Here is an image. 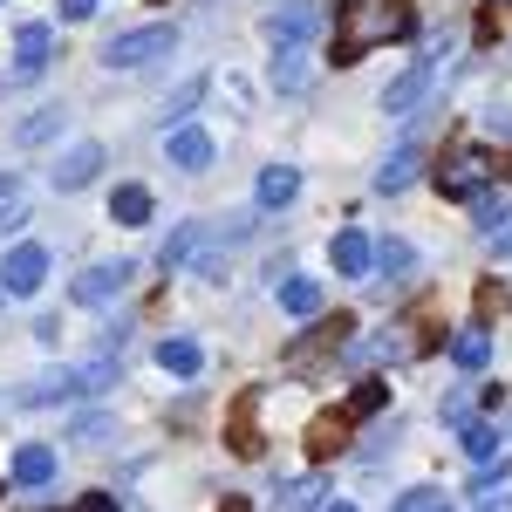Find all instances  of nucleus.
<instances>
[{
	"label": "nucleus",
	"mask_w": 512,
	"mask_h": 512,
	"mask_svg": "<svg viewBox=\"0 0 512 512\" xmlns=\"http://www.w3.org/2000/svg\"><path fill=\"white\" fill-rule=\"evenodd\" d=\"M410 35H417V7H410V0H342L328 62L349 69V62L369 55V48H390V41H410Z\"/></svg>",
	"instance_id": "nucleus-1"
},
{
	"label": "nucleus",
	"mask_w": 512,
	"mask_h": 512,
	"mask_svg": "<svg viewBox=\"0 0 512 512\" xmlns=\"http://www.w3.org/2000/svg\"><path fill=\"white\" fill-rule=\"evenodd\" d=\"M499 185H512V151L506 144H451L444 158H437V192L444 198H492Z\"/></svg>",
	"instance_id": "nucleus-2"
},
{
	"label": "nucleus",
	"mask_w": 512,
	"mask_h": 512,
	"mask_svg": "<svg viewBox=\"0 0 512 512\" xmlns=\"http://www.w3.org/2000/svg\"><path fill=\"white\" fill-rule=\"evenodd\" d=\"M171 48H178V28L158 21V28H130V35H117L110 48H103V62H110V69H144V62H164Z\"/></svg>",
	"instance_id": "nucleus-3"
},
{
	"label": "nucleus",
	"mask_w": 512,
	"mask_h": 512,
	"mask_svg": "<svg viewBox=\"0 0 512 512\" xmlns=\"http://www.w3.org/2000/svg\"><path fill=\"white\" fill-rule=\"evenodd\" d=\"M349 342V315H321L294 349H287V369H301V376H315L321 362H328V349H342Z\"/></svg>",
	"instance_id": "nucleus-4"
},
{
	"label": "nucleus",
	"mask_w": 512,
	"mask_h": 512,
	"mask_svg": "<svg viewBox=\"0 0 512 512\" xmlns=\"http://www.w3.org/2000/svg\"><path fill=\"white\" fill-rule=\"evenodd\" d=\"M130 280H137V267H130V260H103V267H82L69 294H76L82 308H103V301H117Z\"/></svg>",
	"instance_id": "nucleus-5"
},
{
	"label": "nucleus",
	"mask_w": 512,
	"mask_h": 512,
	"mask_svg": "<svg viewBox=\"0 0 512 512\" xmlns=\"http://www.w3.org/2000/svg\"><path fill=\"white\" fill-rule=\"evenodd\" d=\"M41 280H48V253H41L35 239L7 246V260H0V287H7V294H35Z\"/></svg>",
	"instance_id": "nucleus-6"
},
{
	"label": "nucleus",
	"mask_w": 512,
	"mask_h": 512,
	"mask_svg": "<svg viewBox=\"0 0 512 512\" xmlns=\"http://www.w3.org/2000/svg\"><path fill=\"white\" fill-rule=\"evenodd\" d=\"M349 437H355L349 403H342V410H321L315 424H308V458H321V465H328V458H342V451H349Z\"/></svg>",
	"instance_id": "nucleus-7"
},
{
	"label": "nucleus",
	"mask_w": 512,
	"mask_h": 512,
	"mask_svg": "<svg viewBox=\"0 0 512 512\" xmlns=\"http://www.w3.org/2000/svg\"><path fill=\"white\" fill-rule=\"evenodd\" d=\"M164 158L178 164V171H205V164H212V137H205L198 123H178V130L164 137Z\"/></svg>",
	"instance_id": "nucleus-8"
},
{
	"label": "nucleus",
	"mask_w": 512,
	"mask_h": 512,
	"mask_svg": "<svg viewBox=\"0 0 512 512\" xmlns=\"http://www.w3.org/2000/svg\"><path fill=\"white\" fill-rule=\"evenodd\" d=\"M431 82H437V48H431V55H424V62H417L403 82H390V89H383V110H417V103L431 96Z\"/></svg>",
	"instance_id": "nucleus-9"
},
{
	"label": "nucleus",
	"mask_w": 512,
	"mask_h": 512,
	"mask_svg": "<svg viewBox=\"0 0 512 512\" xmlns=\"http://www.w3.org/2000/svg\"><path fill=\"white\" fill-rule=\"evenodd\" d=\"M315 28H321V0H294V7H280V14H274V41H280V48H301Z\"/></svg>",
	"instance_id": "nucleus-10"
},
{
	"label": "nucleus",
	"mask_w": 512,
	"mask_h": 512,
	"mask_svg": "<svg viewBox=\"0 0 512 512\" xmlns=\"http://www.w3.org/2000/svg\"><path fill=\"white\" fill-rule=\"evenodd\" d=\"M96 171H103V144H76V151L55 158V185H62V192H82Z\"/></svg>",
	"instance_id": "nucleus-11"
},
{
	"label": "nucleus",
	"mask_w": 512,
	"mask_h": 512,
	"mask_svg": "<svg viewBox=\"0 0 512 512\" xmlns=\"http://www.w3.org/2000/svg\"><path fill=\"white\" fill-rule=\"evenodd\" d=\"M226 437H233L239 458H260V451H267V437H260V396H239V410H233V424H226Z\"/></svg>",
	"instance_id": "nucleus-12"
},
{
	"label": "nucleus",
	"mask_w": 512,
	"mask_h": 512,
	"mask_svg": "<svg viewBox=\"0 0 512 512\" xmlns=\"http://www.w3.org/2000/svg\"><path fill=\"white\" fill-rule=\"evenodd\" d=\"M294 192H301V171H294V164H267V171H260V185H253L260 212H280V205H294Z\"/></svg>",
	"instance_id": "nucleus-13"
},
{
	"label": "nucleus",
	"mask_w": 512,
	"mask_h": 512,
	"mask_svg": "<svg viewBox=\"0 0 512 512\" xmlns=\"http://www.w3.org/2000/svg\"><path fill=\"white\" fill-rule=\"evenodd\" d=\"M48 48H55L48 28H41V21H21V35H14V69H21V76H41V69H48Z\"/></svg>",
	"instance_id": "nucleus-14"
},
{
	"label": "nucleus",
	"mask_w": 512,
	"mask_h": 512,
	"mask_svg": "<svg viewBox=\"0 0 512 512\" xmlns=\"http://www.w3.org/2000/svg\"><path fill=\"white\" fill-rule=\"evenodd\" d=\"M369 267H376V239H369V233H355V226H349V233H335V274H369Z\"/></svg>",
	"instance_id": "nucleus-15"
},
{
	"label": "nucleus",
	"mask_w": 512,
	"mask_h": 512,
	"mask_svg": "<svg viewBox=\"0 0 512 512\" xmlns=\"http://www.w3.org/2000/svg\"><path fill=\"white\" fill-rule=\"evenodd\" d=\"M274 506L280 512H315V506H328V478H287V485H280L274 492Z\"/></svg>",
	"instance_id": "nucleus-16"
},
{
	"label": "nucleus",
	"mask_w": 512,
	"mask_h": 512,
	"mask_svg": "<svg viewBox=\"0 0 512 512\" xmlns=\"http://www.w3.org/2000/svg\"><path fill=\"white\" fill-rule=\"evenodd\" d=\"M62 396H76V369H48V376H35V383H21V403H28V410L62 403Z\"/></svg>",
	"instance_id": "nucleus-17"
},
{
	"label": "nucleus",
	"mask_w": 512,
	"mask_h": 512,
	"mask_svg": "<svg viewBox=\"0 0 512 512\" xmlns=\"http://www.w3.org/2000/svg\"><path fill=\"white\" fill-rule=\"evenodd\" d=\"M55 478V451L48 444H21L14 451V485H48Z\"/></svg>",
	"instance_id": "nucleus-18"
},
{
	"label": "nucleus",
	"mask_w": 512,
	"mask_h": 512,
	"mask_svg": "<svg viewBox=\"0 0 512 512\" xmlns=\"http://www.w3.org/2000/svg\"><path fill=\"white\" fill-rule=\"evenodd\" d=\"M110 219H117V226H144V219H151V192H144V185H117V192H110Z\"/></svg>",
	"instance_id": "nucleus-19"
},
{
	"label": "nucleus",
	"mask_w": 512,
	"mask_h": 512,
	"mask_svg": "<svg viewBox=\"0 0 512 512\" xmlns=\"http://www.w3.org/2000/svg\"><path fill=\"white\" fill-rule=\"evenodd\" d=\"M158 362L171 369V376H198V369H205V349L185 342V335H171V342H158Z\"/></svg>",
	"instance_id": "nucleus-20"
},
{
	"label": "nucleus",
	"mask_w": 512,
	"mask_h": 512,
	"mask_svg": "<svg viewBox=\"0 0 512 512\" xmlns=\"http://www.w3.org/2000/svg\"><path fill=\"white\" fill-rule=\"evenodd\" d=\"M117 376H123L117 355H96V362H82V369H76V396H103Z\"/></svg>",
	"instance_id": "nucleus-21"
},
{
	"label": "nucleus",
	"mask_w": 512,
	"mask_h": 512,
	"mask_svg": "<svg viewBox=\"0 0 512 512\" xmlns=\"http://www.w3.org/2000/svg\"><path fill=\"white\" fill-rule=\"evenodd\" d=\"M280 308H287V315H301V321L321 315V287H315V280H301V274L280 280Z\"/></svg>",
	"instance_id": "nucleus-22"
},
{
	"label": "nucleus",
	"mask_w": 512,
	"mask_h": 512,
	"mask_svg": "<svg viewBox=\"0 0 512 512\" xmlns=\"http://www.w3.org/2000/svg\"><path fill=\"white\" fill-rule=\"evenodd\" d=\"M417 164H424V151H417V144H403V151H396V158L383 164V178H376V192H403V185L417 178Z\"/></svg>",
	"instance_id": "nucleus-23"
},
{
	"label": "nucleus",
	"mask_w": 512,
	"mask_h": 512,
	"mask_svg": "<svg viewBox=\"0 0 512 512\" xmlns=\"http://www.w3.org/2000/svg\"><path fill=\"white\" fill-rule=\"evenodd\" d=\"M451 355H458V369H485V355H492V342H485V321H472V328L451 342Z\"/></svg>",
	"instance_id": "nucleus-24"
},
{
	"label": "nucleus",
	"mask_w": 512,
	"mask_h": 512,
	"mask_svg": "<svg viewBox=\"0 0 512 512\" xmlns=\"http://www.w3.org/2000/svg\"><path fill=\"white\" fill-rule=\"evenodd\" d=\"M383 403H390V390H383L376 376H362V383H355V396H349V417H355V424H362V417H376Z\"/></svg>",
	"instance_id": "nucleus-25"
},
{
	"label": "nucleus",
	"mask_w": 512,
	"mask_h": 512,
	"mask_svg": "<svg viewBox=\"0 0 512 512\" xmlns=\"http://www.w3.org/2000/svg\"><path fill=\"white\" fill-rule=\"evenodd\" d=\"M376 267H383V274H390V280H403V274H410V267H417V253H410L403 239H383V246H376Z\"/></svg>",
	"instance_id": "nucleus-26"
},
{
	"label": "nucleus",
	"mask_w": 512,
	"mask_h": 512,
	"mask_svg": "<svg viewBox=\"0 0 512 512\" xmlns=\"http://www.w3.org/2000/svg\"><path fill=\"white\" fill-rule=\"evenodd\" d=\"M55 130H62V110H55V103H48V110H35V117L21 123V130H14V137H21V144H48V137H55Z\"/></svg>",
	"instance_id": "nucleus-27"
},
{
	"label": "nucleus",
	"mask_w": 512,
	"mask_h": 512,
	"mask_svg": "<svg viewBox=\"0 0 512 512\" xmlns=\"http://www.w3.org/2000/svg\"><path fill=\"white\" fill-rule=\"evenodd\" d=\"M28 219V198H21V178L0 171V226H21Z\"/></svg>",
	"instance_id": "nucleus-28"
},
{
	"label": "nucleus",
	"mask_w": 512,
	"mask_h": 512,
	"mask_svg": "<svg viewBox=\"0 0 512 512\" xmlns=\"http://www.w3.org/2000/svg\"><path fill=\"white\" fill-rule=\"evenodd\" d=\"M308 82V62H301V48H280V62H274V89H301Z\"/></svg>",
	"instance_id": "nucleus-29"
},
{
	"label": "nucleus",
	"mask_w": 512,
	"mask_h": 512,
	"mask_svg": "<svg viewBox=\"0 0 512 512\" xmlns=\"http://www.w3.org/2000/svg\"><path fill=\"white\" fill-rule=\"evenodd\" d=\"M110 431H117V424H110L103 410H82V417H69V437H76V444H96V437H110Z\"/></svg>",
	"instance_id": "nucleus-30"
},
{
	"label": "nucleus",
	"mask_w": 512,
	"mask_h": 512,
	"mask_svg": "<svg viewBox=\"0 0 512 512\" xmlns=\"http://www.w3.org/2000/svg\"><path fill=\"white\" fill-rule=\"evenodd\" d=\"M465 451H472V465H492V458H499V431H492V424H472V431H465Z\"/></svg>",
	"instance_id": "nucleus-31"
},
{
	"label": "nucleus",
	"mask_w": 512,
	"mask_h": 512,
	"mask_svg": "<svg viewBox=\"0 0 512 512\" xmlns=\"http://www.w3.org/2000/svg\"><path fill=\"white\" fill-rule=\"evenodd\" d=\"M396 512H451V499H444L437 485H417V492H403V499H396Z\"/></svg>",
	"instance_id": "nucleus-32"
},
{
	"label": "nucleus",
	"mask_w": 512,
	"mask_h": 512,
	"mask_svg": "<svg viewBox=\"0 0 512 512\" xmlns=\"http://www.w3.org/2000/svg\"><path fill=\"white\" fill-rule=\"evenodd\" d=\"M499 308H506V287L499 280H478V321H492Z\"/></svg>",
	"instance_id": "nucleus-33"
},
{
	"label": "nucleus",
	"mask_w": 512,
	"mask_h": 512,
	"mask_svg": "<svg viewBox=\"0 0 512 512\" xmlns=\"http://www.w3.org/2000/svg\"><path fill=\"white\" fill-rule=\"evenodd\" d=\"M55 512H117V499L110 492H82L76 506H55Z\"/></svg>",
	"instance_id": "nucleus-34"
},
{
	"label": "nucleus",
	"mask_w": 512,
	"mask_h": 512,
	"mask_svg": "<svg viewBox=\"0 0 512 512\" xmlns=\"http://www.w3.org/2000/svg\"><path fill=\"white\" fill-rule=\"evenodd\" d=\"M485 246H492L499 260H512V219H506V226H499V233H492V239H485Z\"/></svg>",
	"instance_id": "nucleus-35"
},
{
	"label": "nucleus",
	"mask_w": 512,
	"mask_h": 512,
	"mask_svg": "<svg viewBox=\"0 0 512 512\" xmlns=\"http://www.w3.org/2000/svg\"><path fill=\"white\" fill-rule=\"evenodd\" d=\"M89 7H96V0H62V14H69V21H82Z\"/></svg>",
	"instance_id": "nucleus-36"
},
{
	"label": "nucleus",
	"mask_w": 512,
	"mask_h": 512,
	"mask_svg": "<svg viewBox=\"0 0 512 512\" xmlns=\"http://www.w3.org/2000/svg\"><path fill=\"white\" fill-rule=\"evenodd\" d=\"M478 512H512V499H485V506H478Z\"/></svg>",
	"instance_id": "nucleus-37"
},
{
	"label": "nucleus",
	"mask_w": 512,
	"mask_h": 512,
	"mask_svg": "<svg viewBox=\"0 0 512 512\" xmlns=\"http://www.w3.org/2000/svg\"><path fill=\"white\" fill-rule=\"evenodd\" d=\"M219 512H253V506H246V499H226V506H219Z\"/></svg>",
	"instance_id": "nucleus-38"
},
{
	"label": "nucleus",
	"mask_w": 512,
	"mask_h": 512,
	"mask_svg": "<svg viewBox=\"0 0 512 512\" xmlns=\"http://www.w3.org/2000/svg\"><path fill=\"white\" fill-rule=\"evenodd\" d=\"M321 512H355V506H335V499H328V506H321Z\"/></svg>",
	"instance_id": "nucleus-39"
},
{
	"label": "nucleus",
	"mask_w": 512,
	"mask_h": 512,
	"mask_svg": "<svg viewBox=\"0 0 512 512\" xmlns=\"http://www.w3.org/2000/svg\"><path fill=\"white\" fill-rule=\"evenodd\" d=\"M506 437H512V410H506Z\"/></svg>",
	"instance_id": "nucleus-40"
}]
</instances>
